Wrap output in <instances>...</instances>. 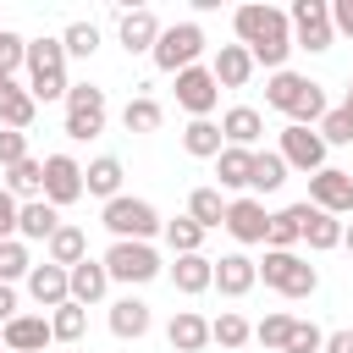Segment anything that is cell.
<instances>
[{"label":"cell","instance_id":"obj_15","mask_svg":"<svg viewBox=\"0 0 353 353\" xmlns=\"http://www.w3.org/2000/svg\"><path fill=\"white\" fill-rule=\"evenodd\" d=\"M116 33H121V50H127V55H149L154 39H160V17H154L149 6H132V11H121Z\"/></svg>","mask_w":353,"mask_h":353},{"label":"cell","instance_id":"obj_1","mask_svg":"<svg viewBox=\"0 0 353 353\" xmlns=\"http://www.w3.org/2000/svg\"><path fill=\"white\" fill-rule=\"evenodd\" d=\"M232 28H237V44L254 55V66L287 72V55H292V28H287V11H276V6H237Z\"/></svg>","mask_w":353,"mask_h":353},{"label":"cell","instance_id":"obj_48","mask_svg":"<svg viewBox=\"0 0 353 353\" xmlns=\"http://www.w3.org/2000/svg\"><path fill=\"white\" fill-rule=\"evenodd\" d=\"M331 33L353 39V0H331Z\"/></svg>","mask_w":353,"mask_h":353},{"label":"cell","instance_id":"obj_26","mask_svg":"<svg viewBox=\"0 0 353 353\" xmlns=\"http://www.w3.org/2000/svg\"><path fill=\"white\" fill-rule=\"evenodd\" d=\"M121 176H127L121 160H116V154H99V160L83 165V193H94V199L110 204V199H121Z\"/></svg>","mask_w":353,"mask_h":353},{"label":"cell","instance_id":"obj_49","mask_svg":"<svg viewBox=\"0 0 353 353\" xmlns=\"http://www.w3.org/2000/svg\"><path fill=\"white\" fill-rule=\"evenodd\" d=\"M320 353H353V331H325V347Z\"/></svg>","mask_w":353,"mask_h":353},{"label":"cell","instance_id":"obj_52","mask_svg":"<svg viewBox=\"0 0 353 353\" xmlns=\"http://www.w3.org/2000/svg\"><path fill=\"white\" fill-rule=\"evenodd\" d=\"M342 248H347V254H353V226H342Z\"/></svg>","mask_w":353,"mask_h":353},{"label":"cell","instance_id":"obj_41","mask_svg":"<svg viewBox=\"0 0 353 353\" xmlns=\"http://www.w3.org/2000/svg\"><path fill=\"white\" fill-rule=\"evenodd\" d=\"M61 50H66V61H72V55H77V61H88V55L99 50V28H94V22H66Z\"/></svg>","mask_w":353,"mask_h":353},{"label":"cell","instance_id":"obj_47","mask_svg":"<svg viewBox=\"0 0 353 353\" xmlns=\"http://www.w3.org/2000/svg\"><path fill=\"white\" fill-rule=\"evenodd\" d=\"M17 210H22V204L0 188V243H6V237H17Z\"/></svg>","mask_w":353,"mask_h":353},{"label":"cell","instance_id":"obj_31","mask_svg":"<svg viewBox=\"0 0 353 353\" xmlns=\"http://www.w3.org/2000/svg\"><path fill=\"white\" fill-rule=\"evenodd\" d=\"M303 243V204H287L270 215V232H265V248H298Z\"/></svg>","mask_w":353,"mask_h":353},{"label":"cell","instance_id":"obj_43","mask_svg":"<svg viewBox=\"0 0 353 353\" xmlns=\"http://www.w3.org/2000/svg\"><path fill=\"white\" fill-rule=\"evenodd\" d=\"M320 347H325V331H320L314 320H292V331H287L281 353H320Z\"/></svg>","mask_w":353,"mask_h":353},{"label":"cell","instance_id":"obj_32","mask_svg":"<svg viewBox=\"0 0 353 353\" xmlns=\"http://www.w3.org/2000/svg\"><path fill=\"white\" fill-rule=\"evenodd\" d=\"M33 116H39V99L28 94V83H17V88L0 99V127H11V132H28V127H33Z\"/></svg>","mask_w":353,"mask_h":353},{"label":"cell","instance_id":"obj_13","mask_svg":"<svg viewBox=\"0 0 353 353\" xmlns=\"http://www.w3.org/2000/svg\"><path fill=\"white\" fill-rule=\"evenodd\" d=\"M243 248H254V243H265V232H270V210L254 199V193H243V199H226V221H221Z\"/></svg>","mask_w":353,"mask_h":353},{"label":"cell","instance_id":"obj_38","mask_svg":"<svg viewBox=\"0 0 353 353\" xmlns=\"http://www.w3.org/2000/svg\"><path fill=\"white\" fill-rule=\"evenodd\" d=\"M248 336H254V325H248V320H243L237 309H221V314L210 320V342H221L226 353H232V347H243Z\"/></svg>","mask_w":353,"mask_h":353},{"label":"cell","instance_id":"obj_14","mask_svg":"<svg viewBox=\"0 0 353 353\" xmlns=\"http://www.w3.org/2000/svg\"><path fill=\"white\" fill-rule=\"evenodd\" d=\"M309 204L325 210V215H347L353 210V171H342V165L314 171L309 176Z\"/></svg>","mask_w":353,"mask_h":353},{"label":"cell","instance_id":"obj_44","mask_svg":"<svg viewBox=\"0 0 353 353\" xmlns=\"http://www.w3.org/2000/svg\"><path fill=\"white\" fill-rule=\"evenodd\" d=\"M22 61H28V39H22V33H11V28H0V72L11 77Z\"/></svg>","mask_w":353,"mask_h":353},{"label":"cell","instance_id":"obj_40","mask_svg":"<svg viewBox=\"0 0 353 353\" xmlns=\"http://www.w3.org/2000/svg\"><path fill=\"white\" fill-rule=\"evenodd\" d=\"M28 270H33L28 243H22V237H6V243H0V281H6V287H11V281H28Z\"/></svg>","mask_w":353,"mask_h":353},{"label":"cell","instance_id":"obj_25","mask_svg":"<svg viewBox=\"0 0 353 353\" xmlns=\"http://www.w3.org/2000/svg\"><path fill=\"white\" fill-rule=\"evenodd\" d=\"M210 77H215L221 88H243V83L254 77V55H248L243 44H221L215 61H210Z\"/></svg>","mask_w":353,"mask_h":353},{"label":"cell","instance_id":"obj_28","mask_svg":"<svg viewBox=\"0 0 353 353\" xmlns=\"http://www.w3.org/2000/svg\"><path fill=\"white\" fill-rule=\"evenodd\" d=\"M303 243H309L314 254L342 248V221H336V215H325V210H314V204H303Z\"/></svg>","mask_w":353,"mask_h":353},{"label":"cell","instance_id":"obj_36","mask_svg":"<svg viewBox=\"0 0 353 353\" xmlns=\"http://www.w3.org/2000/svg\"><path fill=\"white\" fill-rule=\"evenodd\" d=\"M188 221H199L204 232H215V226L226 221V199H221V188H193V193H188Z\"/></svg>","mask_w":353,"mask_h":353},{"label":"cell","instance_id":"obj_4","mask_svg":"<svg viewBox=\"0 0 353 353\" xmlns=\"http://www.w3.org/2000/svg\"><path fill=\"white\" fill-rule=\"evenodd\" d=\"M99 221L110 226V237L116 243H149V237H160V210L149 204V199H132V193H121V199H110L105 210H99Z\"/></svg>","mask_w":353,"mask_h":353},{"label":"cell","instance_id":"obj_11","mask_svg":"<svg viewBox=\"0 0 353 353\" xmlns=\"http://www.w3.org/2000/svg\"><path fill=\"white\" fill-rule=\"evenodd\" d=\"M176 105H182L193 121H210V110L221 105V83L210 77V66H188V72H176Z\"/></svg>","mask_w":353,"mask_h":353},{"label":"cell","instance_id":"obj_19","mask_svg":"<svg viewBox=\"0 0 353 353\" xmlns=\"http://www.w3.org/2000/svg\"><path fill=\"white\" fill-rule=\"evenodd\" d=\"M28 298H33L39 309H61V303L72 298L66 270H61V265H50V259H44V265H33V270H28Z\"/></svg>","mask_w":353,"mask_h":353},{"label":"cell","instance_id":"obj_29","mask_svg":"<svg viewBox=\"0 0 353 353\" xmlns=\"http://www.w3.org/2000/svg\"><path fill=\"white\" fill-rule=\"evenodd\" d=\"M44 248H50L44 259H50V265H61V270H72L77 259H88V237H83V226H66V221L55 226V237H50Z\"/></svg>","mask_w":353,"mask_h":353},{"label":"cell","instance_id":"obj_18","mask_svg":"<svg viewBox=\"0 0 353 353\" xmlns=\"http://www.w3.org/2000/svg\"><path fill=\"white\" fill-rule=\"evenodd\" d=\"M171 287L188 292V298L210 292V287H215V259H210V254H176V265H171Z\"/></svg>","mask_w":353,"mask_h":353},{"label":"cell","instance_id":"obj_34","mask_svg":"<svg viewBox=\"0 0 353 353\" xmlns=\"http://www.w3.org/2000/svg\"><path fill=\"white\" fill-rule=\"evenodd\" d=\"M182 149L193 154V160H215L226 143H221V121H188L182 127Z\"/></svg>","mask_w":353,"mask_h":353},{"label":"cell","instance_id":"obj_5","mask_svg":"<svg viewBox=\"0 0 353 353\" xmlns=\"http://www.w3.org/2000/svg\"><path fill=\"white\" fill-rule=\"evenodd\" d=\"M254 270H259L265 287H276L281 298H309V292L320 287V270H314L309 259H298L292 248H265V259H259Z\"/></svg>","mask_w":353,"mask_h":353},{"label":"cell","instance_id":"obj_12","mask_svg":"<svg viewBox=\"0 0 353 353\" xmlns=\"http://www.w3.org/2000/svg\"><path fill=\"white\" fill-rule=\"evenodd\" d=\"M83 199V165L72 154H44V204L66 210Z\"/></svg>","mask_w":353,"mask_h":353},{"label":"cell","instance_id":"obj_7","mask_svg":"<svg viewBox=\"0 0 353 353\" xmlns=\"http://www.w3.org/2000/svg\"><path fill=\"white\" fill-rule=\"evenodd\" d=\"M154 66L160 72H188V66H199V55H204V28L199 22H171V28H160V39H154Z\"/></svg>","mask_w":353,"mask_h":353},{"label":"cell","instance_id":"obj_2","mask_svg":"<svg viewBox=\"0 0 353 353\" xmlns=\"http://www.w3.org/2000/svg\"><path fill=\"white\" fill-rule=\"evenodd\" d=\"M265 105L281 110L292 127H320V116L331 110V105H325V88L309 83L303 72H270V83H265Z\"/></svg>","mask_w":353,"mask_h":353},{"label":"cell","instance_id":"obj_51","mask_svg":"<svg viewBox=\"0 0 353 353\" xmlns=\"http://www.w3.org/2000/svg\"><path fill=\"white\" fill-rule=\"evenodd\" d=\"M11 88H17V77H6V72H0V99H6Z\"/></svg>","mask_w":353,"mask_h":353},{"label":"cell","instance_id":"obj_21","mask_svg":"<svg viewBox=\"0 0 353 353\" xmlns=\"http://www.w3.org/2000/svg\"><path fill=\"white\" fill-rule=\"evenodd\" d=\"M55 226H61V210L44 204V199H28V204L17 210V237H22V243H50Z\"/></svg>","mask_w":353,"mask_h":353},{"label":"cell","instance_id":"obj_9","mask_svg":"<svg viewBox=\"0 0 353 353\" xmlns=\"http://www.w3.org/2000/svg\"><path fill=\"white\" fill-rule=\"evenodd\" d=\"M287 28H292V50H309V55H320V50H331V0H292V11H287Z\"/></svg>","mask_w":353,"mask_h":353},{"label":"cell","instance_id":"obj_53","mask_svg":"<svg viewBox=\"0 0 353 353\" xmlns=\"http://www.w3.org/2000/svg\"><path fill=\"white\" fill-rule=\"evenodd\" d=\"M342 105H353V77H347V99H342Z\"/></svg>","mask_w":353,"mask_h":353},{"label":"cell","instance_id":"obj_46","mask_svg":"<svg viewBox=\"0 0 353 353\" xmlns=\"http://www.w3.org/2000/svg\"><path fill=\"white\" fill-rule=\"evenodd\" d=\"M17 160H28V132H11V127H0V171H11Z\"/></svg>","mask_w":353,"mask_h":353},{"label":"cell","instance_id":"obj_8","mask_svg":"<svg viewBox=\"0 0 353 353\" xmlns=\"http://www.w3.org/2000/svg\"><path fill=\"white\" fill-rule=\"evenodd\" d=\"M99 265H105V276L121 281V287H143V281H154V276L165 270L160 254H154V243H110Z\"/></svg>","mask_w":353,"mask_h":353},{"label":"cell","instance_id":"obj_30","mask_svg":"<svg viewBox=\"0 0 353 353\" xmlns=\"http://www.w3.org/2000/svg\"><path fill=\"white\" fill-rule=\"evenodd\" d=\"M248 171H254V149H221L215 154V176H221V188H232V193H243L248 188Z\"/></svg>","mask_w":353,"mask_h":353},{"label":"cell","instance_id":"obj_20","mask_svg":"<svg viewBox=\"0 0 353 353\" xmlns=\"http://www.w3.org/2000/svg\"><path fill=\"white\" fill-rule=\"evenodd\" d=\"M259 132H265V116H259L254 105H232V110L221 116V143H232V149H254Z\"/></svg>","mask_w":353,"mask_h":353},{"label":"cell","instance_id":"obj_45","mask_svg":"<svg viewBox=\"0 0 353 353\" xmlns=\"http://www.w3.org/2000/svg\"><path fill=\"white\" fill-rule=\"evenodd\" d=\"M287 331H292V314H265V320L254 325V336H259L265 347H276V353H281V342H287Z\"/></svg>","mask_w":353,"mask_h":353},{"label":"cell","instance_id":"obj_35","mask_svg":"<svg viewBox=\"0 0 353 353\" xmlns=\"http://www.w3.org/2000/svg\"><path fill=\"white\" fill-rule=\"evenodd\" d=\"M287 182V160L276 149H254V171H248V188L254 193H276Z\"/></svg>","mask_w":353,"mask_h":353},{"label":"cell","instance_id":"obj_24","mask_svg":"<svg viewBox=\"0 0 353 353\" xmlns=\"http://www.w3.org/2000/svg\"><path fill=\"white\" fill-rule=\"evenodd\" d=\"M165 342H171L176 353H204V347H210V320L193 314V309H176L171 325H165Z\"/></svg>","mask_w":353,"mask_h":353},{"label":"cell","instance_id":"obj_39","mask_svg":"<svg viewBox=\"0 0 353 353\" xmlns=\"http://www.w3.org/2000/svg\"><path fill=\"white\" fill-rule=\"evenodd\" d=\"M160 237L171 243V254H199V248H204V226H199V221H188V215L165 221V226H160Z\"/></svg>","mask_w":353,"mask_h":353},{"label":"cell","instance_id":"obj_6","mask_svg":"<svg viewBox=\"0 0 353 353\" xmlns=\"http://www.w3.org/2000/svg\"><path fill=\"white\" fill-rule=\"evenodd\" d=\"M105 121H110V99H105V88H94V83H72L66 88V138H77V143H88V138H99L105 132Z\"/></svg>","mask_w":353,"mask_h":353},{"label":"cell","instance_id":"obj_37","mask_svg":"<svg viewBox=\"0 0 353 353\" xmlns=\"http://www.w3.org/2000/svg\"><path fill=\"white\" fill-rule=\"evenodd\" d=\"M83 331H88V309L83 303H61V309H50V342H83Z\"/></svg>","mask_w":353,"mask_h":353},{"label":"cell","instance_id":"obj_3","mask_svg":"<svg viewBox=\"0 0 353 353\" xmlns=\"http://www.w3.org/2000/svg\"><path fill=\"white\" fill-rule=\"evenodd\" d=\"M28 94L33 99H66V50H61V39H28Z\"/></svg>","mask_w":353,"mask_h":353},{"label":"cell","instance_id":"obj_22","mask_svg":"<svg viewBox=\"0 0 353 353\" xmlns=\"http://www.w3.org/2000/svg\"><path fill=\"white\" fill-rule=\"evenodd\" d=\"M254 281H259V270H254L248 254H221V259H215V287H221V298H243V292H254Z\"/></svg>","mask_w":353,"mask_h":353},{"label":"cell","instance_id":"obj_33","mask_svg":"<svg viewBox=\"0 0 353 353\" xmlns=\"http://www.w3.org/2000/svg\"><path fill=\"white\" fill-rule=\"evenodd\" d=\"M160 121H165V110H160V99H149V94H132V99L121 105V127H127V132H160Z\"/></svg>","mask_w":353,"mask_h":353},{"label":"cell","instance_id":"obj_16","mask_svg":"<svg viewBox=\"0 0 353 353\" xmlns=\"http://www.w3.org/2000/svg\"><path fill=\"white\" fill-rule=\"evenodd\" d=\"M50 342V314H17L0 325V347L6 353H39Z\"/></svg>","mask_w":353,"mask_h":353},{"label":"cell","instance_id":"obj_10","mask_svg":"<svg viewBox=\"0 0 353 353\" xmlns=\"http://www.w3.org/2000/svg\"><path fill=\"white\" fill-rule=\"evenodd\" d=\"M281 160H287V171H303V176H314V171H325V138L314 132V127H281V149H276Z\"/></svg>","mask_w":353,"mask_h":353},{"label":"cell","instance_id":"obj_50","mask_svg":"<svg viewBox=\"0 0 353 353\" xmlns=\"http://www.w3.org/2000/svg\"><path fill=\"white\" fill-rule=\"evenodd\" d=\"M6 320H17V287L0 281V325H6Z\"/></svg>","mask_w":353,"mask_h":353},{"label":"cell","instance_id":"obj_17","mask_svg":"<svg viewBox=\"0 0 353 353\" xmlns=\"http://www.w3.org/2000/svg\"><path fill=\"white\" fill-rule=\"evenodd\" d=\"M149 325H154V314H149V303L143 298H116L110 303V336L116 342H138V336H149Z\"/></svg>","mask_w":353,"mask_h":353},{"label":"cell","instance_id":"obj_27","mask_svg":"<svg viewBox=\"0 0 353 353\" xmlns=\"http://www.w3.org/2000/svg\"><path fill=\"white\" fill-rule=\"evenodd\" d=\"M6 193L17 199V204H28V199H44V160H17L11 171H6Z\"/></svg>","mask_w":353,"mask_h":353},{"label":"cell","instance_id":"obj_42","mask_svg":"<svg viewBox=\"0 0 353 353\" xmlns=\"http://www.w3.org/2000/svg\"><path fill=\"white\" fill-rule=\"evenodd\" d=\"M314 132L325 138V149H331V143H353V110H347V105H336V110H325Z\"/></svg>","mask_w":353,"mask_h":353},{"label":"cell","instance_id":"obj_23","mask_svg":"<svg viewBox=\"0 0 353 353\" xmlns=\"http://www.w3.org/2000/svg\"><path fill=\"white\" fill-rule=\"evenodd\" d=\"M66 287H72V303H99L105 292H110V276H105V265L99 259H77L72 270H66Z\"/></svg>","mask_w":353,"mask_h":353}]
</instances>
